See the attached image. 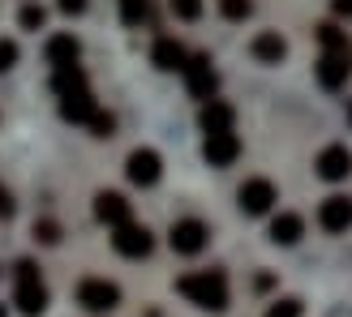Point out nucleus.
<instances>
[{
	"label": "nucleus",
	"mask_w": 352,
	"mask_h": 317,
	"mask_svg": "<svg viewBox=\"0 0 352 317\" xmlns=\"http://www.w3.org/2000/svg\"><path fill=\"white\" fill-rule=\"evenodd\" d=\"M176 292L185 296L189 305L210 309V313H223L228 309V274L223 270H193L176 279Z\"/></svg>",
	"instance_id": "nucleus-1"
},
{
	"label": "nucleus",
	"mask_w": 352,
	"mask_h": 317,
	"mask_svg": "<svg viewBox=\"0 0 352 317\" xmlns=\"http://www.w3.org/2000/svg\"><path fill=\"white\" fill-rule=\"evenodd\" d=\"M47 283H43V274L34 261H17V270H13V305L22 317H39L47 313Z\"/></svg>",
	"instance_id": "nucleus-2"
},
{
	"label": "nucleus",
	"mask_w": 352,
	"mask_h": 317,
	"mask_svg": "<svg viewBox=\"0 0 352 317\" xmlns=\"http://www.w3.org/2000/svg\"><path fill=\"white\" fill-rule=\"evenodd\" d=\"M168 244H172V253L193 257V253H202L210 244V227L202 219H176L172 232H168Z\"/></svg>",
	"instance_id": "nucleus-3"
},
{
	"label": "nucleus",
	"mask_w": 352,
	"mask_h": 317,
	"mask_svg": "<svg viewBox=\"0 0 352 317\" xmlns=\"http://www.w3.org/2000/svg\"><path fill=\"white\" fill-rule=\"evenodd\" d=\"M78 305L86 313H112L120 305V287L112 279H82L78 283Z\"/></svg>",
	"instance_id": "nucleus-4"
},
{
	"label": "nucleus",
	"mask_w": 352,
	"mask_h": 317,
	"mask_svg": "<svg viewBox=\"0 0 352 317\" xmlns=\"http://www.w3.org/2000/svg\"><path fill=\"white\" fill-rule=\"evenodd\" d=\"M275 202H279V193H275V185L267 180V176H250V180L236 189V206H241V215H267Z\"/></svg>",
	"instance_id": "nucleus-5"
},
{
	"label": "nucleus",
	"mask_w": 352,
	"mask_h": 317,
	"mask_svg": "<svg viewBox=\"0 0 352 317\" xmlns=\"http://www.w3.org/2000/svg\"><path fill=\"white\" fill-rule=\"evenodd\" d=\"M125 176H129V180H133L138 189H151V185L164 176V158L155 154L151 146H138V150L125 158Z\"/></svg>",
	"instance_id": "nucleus-6"
},
{
	"label": "nucleus",
	"mask_w": 352,
	"mask_h": 317,
	"mask_svg": "<svg viewBox=\"0 0 352 317\" xmlns=\"http://www.w3.org/2000/svg\"><path fill=\"white\" fill-rule=\"evenodd\" d=\"M314 73H318L322 91H340V86L352 78V51H322L318 64H314Z\"/></svg>",
	"instance_id": "nucleus-7"
},
{
	"label": "nucleus",
	"mask_w": 352,
	"mask_h": 317,
	"mask_svg": "<svg viewBox=\"0 0 352 317\" xmlns=\"http://www.w3.org/2000/svg\"><path fill=\"white\" fill-rule=\"evenodd\" d=\"M314 172H318L322 180H331V185L348 180V176H352V150H348V146H340V142H331L318 158H314Z\"/></svg>",
	"instance_id": "nucleus-8"
},
{
	"label": "nucleus",
	"mask_w": 352,
	"mask_h": 317,
	"mask_svg": "<svg viewBox=\"0 0 352 317\" xmlns=\"http://www.w3.org/2000/svg\"><path fill=\"white\" fill-rule=\"evenodd\" d=\"M95 219H99V223H108L112 232H116V227L133 223V206L125 202V193L103 189V193H95Z\"/></svg>",
	"instance_id": "nucleus-9"
},
{
	"label": "nucleus",
	"mask_w": 352,
	"mask_h": 317,
	"mask_svg": "<svg viewBox=\"0 0 352 317\" xmlns=\"http://www.w3.org/2000/svg\"><path fill=\"white\" fill-rule=\"evenodd\" d=\"M112 249L120 257H146L155 249V236L146 232L142 223H125V227H116V232H112Z\"/></svg>",
	"instance_id": "nucleus-10"
},
{
	"label": "nucleus",
	"mask_w": 352,
	"mask_h": 317,
	"mask_svg": "<svg viewBox=\"0 0 352 317\" xmlns=\"http://www.w3.org/2000/svg\"><path fill=\"white\" fill-rule=\"evenodd\" d=\"M185 86H189L193 99H206L210 103V95H215V86H219V73L210 69V56H189V64H185Z\"/></svg>",
	"instance_id": "nucleus-11"
},
{
	"label": "nucleus",
	"mask_w": 352,
	"mask_h": 317,
	"mask_svg": "<svg viewBox=\"0 0 352 317\" xmlns=\"http://www.w3.org/2000/svg\"><path fill=\"white\" fill-rule=\"evenodd\" d=\"M318 227L331 236H340L352 227V198H344V193H331V198L318 206Z\"/></svg>",
	"instance_id": "nucleus-12"
},
{
	"label": "nucleus",
	"mask_w": 352,
	"mask_h": 317,
	"mask_svg": "<svg viewBox=\"0 0 352 317\" xmlns=\"http://www.w3.org/2000/svg\"><path fill=\"white\" fill-rule=\"evenodd\" d=\"M202 158L210 167H232L241 158V137L236 133H210L202 142Z\"/></svg>",
	"instance_id": "nucleus-13"
},
{
	"label": "nucleus",
	"mask_w": 352,
	"mask_h": 317,
	"mask_svg": "<svg viewBox=\"0 0 352 317\" xmlns=\"http://www.w3.org/2000/svg\"><path fill=\"white\" fill-rule=\"evenodd\" d=\"M198 125L206 129V137H210V133H232V125H236V112H232V103H219V99L202 103V112H198Z\"/></svg>",
	"instance_id": "nucleus-14"
},
{
	"label": "nucleus",
	"mask_w": 352,
	"mask_h": 317,
	"mask_svg": "<svg viewBox=\"0 0 352 317\" xmlns=\"http://www.w3.org/2000/svg\"><path fill=\"white\" fill-rule=\"evenodd\" d=\"M151 60H155V69H164V73H176V69H181L185 73V64H189V51L176 43V39H155V47H151Z\"/></svg>",
	"instance_id": "nucleus-15"
},
{
	"label": "nucleus",
	"mask_w": 352,
	"mask_h": 317,
	"mask_svg": "<svg viewBox=\"0 0 352 317\" xmlns=\"http://www.w3.org/2000/svg\"><path fill=\"white\" fill-rule=\"evenodd\" d=\"M43 56H47V64H52V69H69V64H78L82 43L74 39V34H52L47 47H43Z\"/></svg>",
	"instance_id": "nucleus-16"
},
{
	"label": "nucleus",
	"mask_w": 352,
	"mask_h": 317,
	"mask_svg": "<svg viewBox=\"0 0 352 317\" xmlns=\"http://www.w3.org/2000/svg\"><path fill=\"white\" fill-rule=\"evenodd\" d=\"M250 51H254V60H262V64H279L288 56V43H284V34L279 30H262L258 39L250 43Z\"/></svg>",
	"instance_id": "nucleus-17"
},
{
	"label": "nucleus",
	"mask_w": 352,
	"mask_h": 317,
	"mask_svg": "<svg viewBox=\"0 0 352 317\" xmlns=\"http://www.w3.org/2000/svg\"><path fill=\"white\" fill-rule=\"evenodd\" d=\"M60 116H65V120H74V125H91V120L99 116V108H95L91 91H78V95L60 99Z\"/></svg>",
	"instance_id": "nucleus-18"
},
{
	"label": "nucleus",
	"mask_w": 352,
	"mask_h": 317,
	"mask_svg": "<svg viewBox=\"0 0 352 317\" xmlns=\"http://www.w3.org/2000/svg\"><path fill=\"white\" fill-rule=\"evenodd\" d=\"M305 236V219L292 215V210H279V215L271 219V240L275 244H296Z\"/></svg>",
	"instance_id": "nucleus-19"
},
{
	"label": "nucleus",
	"mask_w": 352,
	"mask_h": 317,
	"mask_svg": "<svg viewBox=\"0 0 352 317\" xmlns=\"http://www.w3.org/2000/svg\"><path fill=\"white\" fill-rule=\"evenodd\" d=\"M52 86H56V95H60V99H69V95L86 91V73H82L78 64H69V69H56V78H52Z\"/></svg>",
	"instance_id": "nucleus-20"
},
{
	"label": "nucleus",
	"mask_w": 352,
	"mask_h": 317,
	"mask_svg": "<svg viewBox=\"0 0 352 317\" xmlns=\"http://www.w3.org/2000/svg\"><path fill=\"white\" fill-rule=\"evenodd\" d=\"M318 43H322V51H352V43H348V34L336 26V22H327V26H318Z\"/></svg>",
	"instance_id": "nucleus-21"
},
{
	"label": "nucleus",
	"mask_w": 352,
	"mask_h": 317,
	"mask_svg": "<svg viewBox=\"0 0 352 317\" xmlns=\"http://www.w3.org/2000/svg\"><path fill=\"white\" fill-rule=\"evenodd\" d=\"M120 22H125V26L151 22V0H120Z\"/></svg>",
	"instance_id": "nucleus-22"
},
{
	"label": "nucleus",
	"mask_w": 352,
	"mask_h": 317,
	"mask_svg": "<svg viewBox=\"0 0 352 317\" xmlns=\"http://www.w3.org/2000/svg\"><path fill=\"white\" fill-rule=\"evenodd\" d=\"M168 9L176 22H198L202 17V0H168Z\"/></svg>",
	"instance_id": "nucleus-23"
},
{
	"label": "nucleus",
	"mask_w": 352,
	"mask_h": 317,
	"mask_svg": "<svg viewBox=\"0 0 352 317\" xmlns=\"http://www.w3.org/2000/svg\"><path fill=\"white\" fill-rule=\"evenodd\" d=\"M43 22H47L43 5H26L22 13H17V26H22V30H43Z\"/></svg>",
	"instance_id": "nucleus-24"
},
{
	"label": "nucleus",
	"mask_w": 352,
	"mask_h": 317,
	"mask_svg": "<svg viewBox=\"0 0 352 317\" xmlns=\"http://www.w3.org/2000/svg\"><path fill=\"white\" fill-rule=\"evenodd\" d=\"M219 13L228 22H245V17L254 13V0H219Z\"/></svg>",
	"instance_id": "nucleus-25"
},
{
	"label": "nucleus",
	"mask_w": 352,
	"mask_h": 317,
	"mask_svg": "<svg viewBox=\"0 0 352 317\" xmlns=\"http://www.w3.org/2000/svg\"><path fill=\"white\" fill-rule=\"evenodd\" d=\"M301 313H305V305L296 301V296H284V301H275L267 309V317H301Z\"/></svg>",
	"instance_id": "nucleus-26"
},
{
	"label": "nucleus",
	"mask_w": 352,
	"mask_h": 317,
	"mask_svg": "<svg viewBox=\"0 0 352 317\" xmlns=\"http://www.w3.org/2000/svg\"><path fill=\"white\" fill-rule=\"evenodd\" d=\"M17 56H22V51H17V43H13V39H0V73H9V69L17 64Z\"/></svg>",
	"instance_id": "nucleus-27"
},
{
	"label": "nucleus",
	"mask_w": 352,
	"mask_h": 317,
	"mask_svg": "<svg viewBox=\"0 0 352 317\" xmlns=\"http://www.w3.org/2000/svg\"><path fill=\"white\" fill-rule=\"evenodd\" d=\"M34 236H39L43 244H56L60 240V227L52 223V219H43V223H34Z\"/></svg>",
	"instance_id": "nucleus-28"
},
{
	"label": "nucleus",
	"mask_w": 352,
	"mask_h": 317,
	"mask_svg": "<svg viewBox=\"0 0 352 317\" xmlns=\"http://www.w3.org/2000/svg\"><path fill=\"white\" fill-rule=\"evenodd\" d=\"M112 129H116V120H112L108 112H99V116L91 120V133H95V137H112Z\"/></svg>",
	"instance_id": "nucleus-29"
},
{
	"label": "nucleus",
	"mask_w": 352,
	"mask_h": 317,
	"mask_svg": "<svg viewBox=\"0 0 352 317\" xmlns=\"http://www.w3.org/2000/svg\"><path fill=\"white\" fill-rule=\"evenodd\" d=\"M0 219H13V193L0 185Z\"/></svg>",
	"instance_id": "nucleus-30"
},
{
	"label": "nucleus",
	"mask_w": 352,
	"mask_h": 317,
	"mask_svg": "<svg viewBox=\"0 0 352 317\" xmlns=\"http://www.w3.org/2000/svg\"><path fill=\"white\" fill-rule=\"evenodd\" d=\"M56 5H60V13H82L86 0H56Z\"/></svg>",
	"instance_id": "nucleus-31"
},
{
	"label": "nucleus",
	"mask_w": 352,
	"mask_h": 317,
	"mask_svg": "<svg viewBox=\"0 0 352 317\" xmlns=\"http://www.w3.org/2000/svg\"><path fill=\"white\" fill-rule=\"evenodd\" d=\"M336 13L340 17H352V0H336Z\"/></svg>",
	"instance_id": "nucleus-32"
},
{
	"label": "nucleus",
	"mask_w": 352,
	"mask_h": 317,
	"mask_svg": "<svg viewBox=\"0 0 352 317\" xmlns=\"http://www.w3.org/2000/svg\"><path fill=\"white\" fill-rule=\"evenodd\" d=\"M348 125H352V103H348Z\"/></svg>",
	"instance_id": "nucleus-33"
},
{
	"label": "nucleus",
	"mask_w": 352,
	"mask_h": 317,
	"mask_svg": "<svg viewBox=\"0 0 352 317\" xmlns=\"http://www.w3.org/2000/svg\"><path fill=\"white\" fill-rule=\"evenodd\" d=\"M0 317H9V313H5V309H0Z\"/></svg>",
	"instance_id": "nucleus-34"
}]
</instances>
